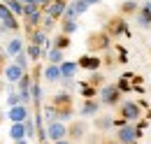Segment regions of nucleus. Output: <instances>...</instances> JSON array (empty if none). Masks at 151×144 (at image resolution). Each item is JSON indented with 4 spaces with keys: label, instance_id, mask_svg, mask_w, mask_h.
Listing matches in <instances>:
<instances>
[{
    "label": "nucleus",
    "instance_id": "f257e3e1",
    "mask_svg": "<svg viewBox=\"0 0 151 144\" xmlns=\"http://www.w3.org/2000/svg\"><path fill=\"white\" fill-rule=\"evenodd\" d=\"M137 137H139V132H137V128H132V126H123V128H119V132H116V142L119 144H132Z\"/></svg>",
    "mask_w": 151,
    "mask_h": 144
},
{
    "label": "nucleus",
    "instance_id": "f03ea898",
    "mask_svg": "<svg viewBox=\"0 0 151 144\" xmlns=\"http://www.w3.org/2000/svg\"><path fill=\"white\" fill-rule=\"evenodd\" d=\"M65 9H68V2H65V0H54L51 5H47V17L56 21L58 17L65 14Z\"/></svg>",
    "mask_w": 151,
    "mask_h": 144
},
{
    "label": "nucleus",
    "instance_id": "7ed1b4c3",
    "mask_svg": "<svg viewBox=\"0 0 151 144\" xmlns=\"http://www.w3.org/2000/svg\"><path fill=\"white\" fill-rule=\"evenodd\" d=\"M49 137L54 140V144L60 142V140H65V137H68V128L63 126L60 121H54V123H49Z\"/></svg>",
    "mask_w": 151,
    "mask_h": 144
},
{
    "label": "nucleus",
    "instance_id": "20e7f679",
    "mask_svg": "<svg viewBox=\"0 0 151 144\" xmlns=\"http://www.w3.org/2000/svg\"><path fill=\"white\" fill-rule=\"evenodd\" d=\"M100 95H102V102L105 105H116L119 102V86H105Z\"/></svg>",
    "mask_w": 151,
    "mask_h": 144
},
{
    "label": "nucleus",
    "instance_id": "39448f33",
    "mask_svg": "<svg viewBox=\"0 0 151 144\" xmlns=\"http://www.w3.org/2000/svg\"><path fill=\"white\" fill-rule=\"evenodd\" d=\"M121 114H123V119L135 121V119H139V105H135V102H123V105H121Z\"/></svg>",
    "mask_w": 151,
    "mask_h": 144
},
{
    "label": "nucleus",
    "instance_id": "423d86ee",
    "mask_svg": "<svg viewBox=\"0 0 151 144\" xmlns=\"http://www.w3.org/2000/svg\"><path fill=\"white\" fill-rule=\"evenodd\" d=\"M137 23H139L142 28H151V5H147L144 9L137 12Z\"/></svg>",
    "mask_w": 151,
    "mask_h": 144
},
{
    "label": "nucleus",
    "instance_id": "0eeeda50",
    "mask_svg": "<svg viewBox=\"0 0 151 144\" xmlns=\"http://www.w3.org/2000/svg\"><path fill=\"white\" fill-rule=\"evenodd\" d=\"M84 132H86V126H84V123H72V126L68 128L70 142H72V140H81V137H84Z\"/></svg>",
    "mask_w": 151,
    "mask_h": 144
},
{
    "label": "nucleus",
    "instance_id": "6e6552de",
    "mask_svg": "<svg viewBox=\"0 0 151 144\" xmlns=\"http://www.w3.org/2000/svg\"><path fill=\"white\" fill-rule=\"evenodd\" d=\"M0 19L5 21V26H9V28H14V30L19 28V26H17V21H14V17H12V12H9L7 7H2V5H0Z\"/></svg>",
    "mask_w": 151,
    "mask_h": 144
},
{
    "label": "nucleus",
    "instance_id": "1a4fd4ad",
    "mask_svg": "<svg viewBox=\"0 0 151 144\" xmlns=\"http://www.w3.org/2000/svg\"><path fill=\"white\" fill-rule=\"evenodd\" d=\"M75 70H77V65H75V63H63V65H60V77L70 79V77L75 74Z\"/></svg>",
    "mask_w": 151,
    "mask_h": 144
},
{
    "label": "nucleus",
    "instance_id": "9d476101",
    "mask_svg": "<svg viewBox=\"0 0 151 144\" xmlns=\"http://www.w3.org/2000/svg\"><path fill=\"white\" fill-rule=\"evenodd\" d=\"M56 79H60V68L58 65H49L47 68V81H56Z\"/></svg>",
    "mask_w": 151,
    "mask_h": 144
},
{
    "label": "nucleus",
    "instance_id": "9b49d317",
    "mask_svg": "<svg viewBox=\"0 0 151 144\" xmlns=\"http://www.w3.org/2000/svg\"><path fill=\"white\" fill-rule=\"evenodd\" d=\"M70 9H72V12H75V17H77V14H84V12H86V9H88V5H86V2H84V0H75V2H72V5H70Z\"/></svg>",
    "mask_w": 151,
    "mask_h": 144
},
{
    "label": "nucleus",
    "instance_id": "f8f14e48",
    "mask_svg": "<svg viewBox=\"0 0 151 144\" xmlns=\"http://www.w3.org/2000/svg\"><path fill=\"white\" fill-rule=\"evenodd\" d=\"M95 112H98V102H91V100L81 107V114H84V116H93Z\"/></svg>",
    "mask_w": 151,
    "mask_h": 144
},
{
    "label": "nucleus",
    "instance_id": "ddd939ff",
    "mask_svg": "<svg viewBox=\"0 0 151 144\" xmlns=\"http://www.w3.org/2000/svg\"><path fill=\"white\" fill-rule=\"evenodd\" d=\"M75 30H77L75 19H65V23H63V35H70V33H75Z\"/></svg>",
    "mask_w": 151,
    "mask_h": 144
},
{
    "label": "nucleus",
    "instance_id": "4468645a",
    "mask_svg": "<svg viewBox=\"0 0 151 144\" xmlns=\"http://www.w3.org/2000/svg\"><path fill=\"white\" fill-rule=\"evenodd\" d=\"M49 60H51L54 65H56V63H60V60H63V51H60V49H54V51L49 54Z\"/></svg>",
    "mask_w": 151,
    "mask_h": 144
},
{
    "label": "nucleus",
    "instance_id": "2eb2a0df",
    "mask_svg": "<svg viewBox=\"0 0 151 144\" xmlns=\"http://www.w3.org/2000/svg\"><path fill=\"white\" fill-rule=\"evenodd\" d=\"M9 9L17 12V14H23V5H21V0H9Z\"/></svg>",
    "mask_w": 151,
    "mask_h": 144
},
{
    "label": "nucleus",
    "instance_id": "dca6fc26",
    "mask_svg": "<svg viewBox=\"0 0 151 144\" xmlns=\"http://www.w3.org/2000/svg\"><path fill=\"white\" fill-rule=\"evenodd\" d=\"M12 119H14V121L26 119V109H23V107H14V112H12Z\"/></svg>",
    "mask_w": 151,
    "mask_h": 144
},
{
    "label": "nucleus",
    "instance_id": "f3484780",
    "mask_svg": "<svg viewBox=\"0 0 151 144\" xmlns=\"http://www.w3.org/2000/svg\"><path fill=\"white\" fill-rule=\"evenodd\" d=\"M70 44V40H68V35H60L58 37V42H56V49H65Z\"/></svg>",
    "mask_w": 151,
    "mask_h": 144
},
{
    "label": "nucleus",
    "instance_id": "a211bd4d",
    "mask_svg": "<svg viewBox=\"0 0 151 144\" xmlns=\"http://www.w3.org/2000/svg\"><path fill=\"white\" fill-rule=\"evenodd\" d=\"M12 137H14V140H21V137H23V128H21V126H14V132H12Z\"/></svg>",
    "mask_w": 151,
    "mask_h": 144
},
{
    "label": "nucleus",
    "instance_id": "6ab92c4d",
    "mask_svg": "<svg viewBox=\"0 0 151 144\" xmlns=\"http://www.w3.org/2000/svg\"><path fill=\"white\" fill-rule=\"evenodd\" d=\"M112 126V119H98V128H109Z\"/></svg>",
    "mask_w": 151,
    "mask_h": 144
},
{
    "label": "nucleus",
    "instance_id": "aec40b11",
    "mask_svg": "<svg viewBox=\"0 0 151 144\" xmlns=\"http://www.w3.org/2000/svg\"><path fill=\"white\" fill-rule=\"evenodd\" d=\"M33 42H35V47H40V44L44 42V35H42V33H35V40H33Z\"/></svg>",
    "mask_w": 151,
    "mask_h": 144
},
{
    "label": "nucleus",
    "instance_id": "412c9836",
    "mask_svg": "<svg viewBox=\"0 0 151 144\" xmlns=\"http://www.w3.org/2000/svg\"><path fill=\"white\" fill-rule=\"evenodd\" d=\"M123 12H135V2H126L123 5Z\"/></svg>",
    "mask_w": 151,
    "mask_h": 144
},
{
    "label": "nucleus",
    "instance_id": "4be33fe9",
    "mask_svg": "<svg viewBox=\"0 0 151 144\" xmlns=\"http://www.w3.org/2000/svg\"><path fill=\"white\" fill-rule=\"evenodd\" d=\"M30 56H33V58H37V56H40V47L33 44V47H30Z\"/></svg>",
    "mask_w": 151,
    "mask_h": 144
},
{
    "label": "nucleus",
    "instance_id": "5701e85b",
    "mask_svg": "<svg viewBox=\"0 0 151 144\" xmlns=\"http://www.w3.org/2000/svg\"><path fill=\"white\" fill-rule=\"evenodd\" d=\"M9 51H19V42H12L9 44Z\"/></svg>",
    "mask_w": 151,
    "mask_h": 144
},
{
    "label": "nucleus",
    "instance_id": "b1692460",
    "mask_svg": "<svg viewBox=\"0 0 151 144\" xmlns=\"http://www.w3.org/2000/svg\"><path fill=\"white\" fill-rule=\"evenodd\" d=\"M86 5H95V2H100V0H84Z\"/></svg>",
    "mask_w": 151,
    "mask_h": 144
},
{
    "label": "nucleus",
    "instance_id": "393cba45",
    "mask_svg": "<svg viewBox=\"0 0 151 144\" xmlns=\"http://www.w3.org/2000/svg\"><path fill=\"white\" fill-rule=\"evenodd\" d=\"M56 144H72L70 140H60V142H56Z\"/></svg>",
    "mask_w": 151,
    "mask_h": 144
},
{
    "label": "nucleus",
    "instance_id": "a878e982",
    "mask_svg": "<svg viewBox=\"0 0 151 144\" xmlns=\"http://www.w3.org/2000/svg\"><path fill=\"white\" fill-rule=\"evenodd\" d=\"M0 65H2V63H0Z\"/></svg>",
    "mask_w": 151,
    "mask_h": 144
}]
</instances>
